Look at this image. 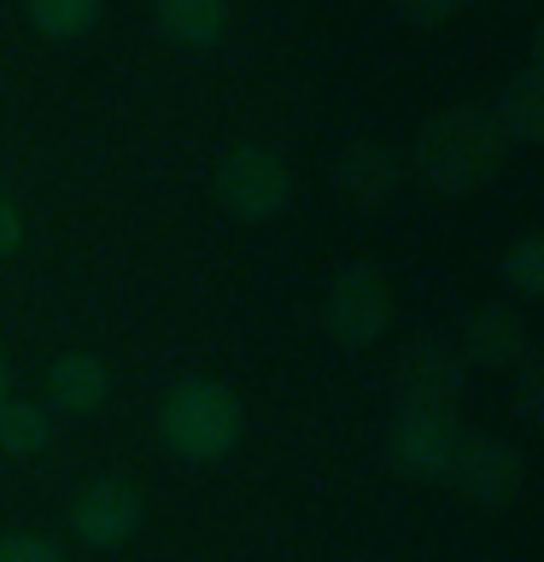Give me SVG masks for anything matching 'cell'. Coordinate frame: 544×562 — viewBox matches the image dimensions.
<instances>
[{"instance_id": "10", "label": "cell", "mask_w": 544, "mask_h": 562, "mask_svg": "<svg viewBox=\"0 0 544 562\" xmlns=\"http://www.w3.org/2000/svg\"><path fill=\"white\" fill-rule=\"evenodd\" d=\"M398 153L381 147V140H358V147L340 153V165H333V188H340L345 205H381L386 193L398 188Z\"/></svg>"}, {"instance_id": "3", "label": "cell", "mask_w": 544, "mask_h": 562, "mask_svg": "<svg viewBox=\"0 0 544 562\" xmlns=\"http://www.w3.org/2000/svg\"><path fill=\"white\" fill-rule=\"evenodd\" d=\"M456 446H463V422L451 404H398L386 428V463L410 481H445Z\"/></svg>"}, {"instance_id": "9", "label": "cell", "mask_w": 544, "mask_h": 562, "mask_svg": "<svg viewBox=\"0 0 544 562\" xmlns=\"http://www.w3.org/2000/svg\"><path fill=\"white\" fill-rule=\"evenodd\" d=\"M463 386V363L451 358V346L416 340L398 358V404H451Z\"/></svg>"}, {"instance_id": "15", "label": "cell", "mask_w": 544, "mask_h": 562, "mask_svg": "<svg viewBox=\"0 0 544 562\" xmlns=\"http://www.w3.org/2000/svg\"><path fill=\"white\" fill-rule=\"evenodd\" d=\"M30 24L53 35V42H77L100 24V0H24Z\"/></svg>"}, {"instance_id": "17", "label": "cell", "mask_w": 544, "mask_h": 562, "mask_svg": "<svg viewBox=\"0 0 544 562\" xmlns=\"http://www.w3.org/2000/svg\"><path fill=\"white\" fill-rule=\"evenodd\" d=\"M0 562H65V544L47 533H0Z\"/></svg>"}, {"instance_id": "14", "label": "cell", "mask_w": 544, "mask_h": 562, "mask_svg": "<svg viewBox=\"0 0 544 562\" xmlns=\"http://www.w3.org/2000/svg\"><path fill=\"white\" fill-rule=\"evenodd\" d=\"M53 446V411L30 398H0V451L7 457H42Z\"/></svg>"}, {"instance_id": "5", "label": "cell", "mask_w": 544, "mask_h": 562, "mask_svg": "<svg viewBox=\"0 0 544 562\" xmlns=\"http://www.w3.org/2000/svg\"><path fill=\"white\" fill-rule=\"evenodd\" d=\"M322 316L340 346H375L393 328V281H386V270L381 263H345L328 281Z\"/></svg>"}, {"instance_id": "19", "label": "cell", "mask_w": 544, "mask_h": 562, "mask_svg": "<svg viewBox=\"0 0 544 562\" xmlns=\"http://www.w3.org/2000/svg\"><path fill=\"white\" fill-rule=\"evenodd\" d=\"M18 246H24V211L0 193V258H12Z\"/></svg>"}, {"instance_id": "1", "label": "cell", "mask_w": 544, "mask_h": 562, "mask_svg": "<svg viewBox=\"0 0 544 562\" xmlns=\"http://www.w3.org/2000/svg\"><path fill=\"white\" fill-rule=\"evenodd\" d=\"M503 165V135L486 105H445L439 117L421 123L416 135V170L439 193H468Z\"/></svg>"}, {"instance_id": "11", "label": "cell", "mask_w": 544, "mask_h": 562, "mask_svg": "<svg viewBox=\"0 0 544 562\" xmlns=\"http://www.w3.org/2000/svg\"><path fill=\"white\" fill-rule=\"evenodd\" d=\"M463 358L480 369H509L526 358V323L509 305H480L463 323Z\"/></svg>"}, {"instance_id": "12", "label": "cell", "mask_w": 544, "mask_h": 562, "mask_svg": "<svg viewBox=\"0 0 544 562\" xmlns=\"http://www.w3.org/2000/svg\"><path fill=\"white\" fill-rule=\"evenodd\" d=\"M235 24V0H152V30L175 47H217Z\"/></svg>"}, {"instance_id": "8", "label": "cell", "mask_w": 544, "mask_h": 562, "mask_svg": "<svg viewBox=\"0 0 544 562\" xmlns=\"http://www.w3.org/2000/svg\"><path fill=\"white\" fill-rule=\"evenodd\" d=\"M112 398V369L100 351H59L47 363V411L59 416H94Z\"/></svg>"}, {"instance_id": "7", "label": "cell", "mask_w": 544, "mask_h": 562, "mask_svg": "<svg viewBox=\"0 0 544 562\" xmlns=\"http://www.w3.org/2000/svg\"><path fill=\"white\" fill-rule=\"evenodd\" d=\"M445 481H451L456 492H468L474 504L503 509V504H515V498H521L526 469H521V451L509 446V439H491V434H463V446H456Z\"/></svg>"}, {"instance_id": "6", "label": "cell", "mask_w": 544, "mask_h": 562, "mask_svg": "<svg viewBox=\"0 0 544 562\" xmlns=\"http://www.w3.org/2000/svg\"><path fill=\"white\" fill-rule=\"evenodd\" d=\"M140 521H147V498H140V486L129 474H94V481L70 498V533H77V544H88V551H117V544H129L140 533Z\"/></svg>"}, {"instance_id": "18", "label": "cell", "mask_w": 544, "mask_h": 562, "mask_svg": "<svg viewBox=\"0 0 544 562\" xmlns=\"http://www.w3.org/2000/svg\"><path fill=\"white\" fill-rule=\"evenodd\" d=\"M393 7H398V18H410V24H445L463 0H393Z\"/></svg>"}, {"instance_id": "2", "label": "cell", "mask_w": 544, "mask_h": 562, "mask_svg": "<svg viewBox=\"0 0 544 562\" xmlns=\"http://www.w3.org/2000/svg\"><path fill=\"white\" fill-rule=\"evenodd\" d=\"M240 434H246V411H240L235 386H223L211 375L175 381L165 404H158V439L182 463H217V457L240 446Z\"/></svg>"}, {"instance_id": "16", "label": "cell", "mask_w": 544, "mask_h": 562, "mask_svg": "<svg viewBox=\"0 0 544 562\" xmlns=\"http://www.w3.org/2000/svg\"><path fill=\"white\" fill-rule=\"evenodd\" d=\"M503 281H509L521 299H539V293H544V240H539V235H521L515 246H509Z\"/></svg>"}, {"instance_id": "20", "label": "cell", "mask_w": 544, "mask_h": 562, "mask_svg": "<svg viewBox=\"0 0 544 562\" xmlns=\"http://www.w3.org/2000/svg\"><path fill=\"white\" fill-rule=\"evenodd\" d=\"M0 398H7V358H0Z\"/></svg>"}, {"instance_id": "4", "label": "cell", "mask_w": 544, "mask_h": 562, "mask_svg": "<svg viewBox=\"0 0 544 562\" xmlns=\"http://www.w3.org/2000/svg\"><path fill=\"white\" fill-rule=\"evenodd\" d=\"M217 200L223 211H235V217L246 223H263V217H281L293 200V165L281 158L275 147H258V140H246V147H235L217 165Z\"/></svg>"}, {"instance_id": "13", "label": "cell", "mask_w": 544, "mask_h": 562, "mask_svg": "<svg viewBox=\"0 0 544 562\" xmlns=\"http://www.w3.org/2000/svg\"><path fill=\"white\" fill-rule=\"evenodd\" d=\"M491 123H498L503 147H539L544 140V70L539 65H526L521 77L498 94Z\"/></svg>"}]
</instances>
